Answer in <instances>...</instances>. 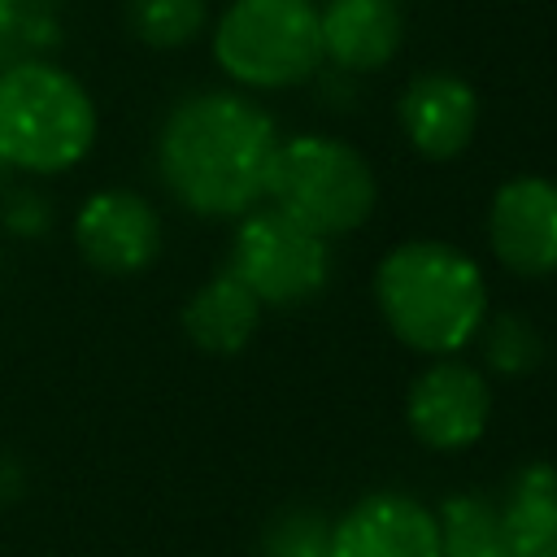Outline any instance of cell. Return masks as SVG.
Returning <instances> with one entry per match:
<instances>
[{
	"label": "cell",
	"mask_w": 557,
	"mask_h": 557,
	"mask_svg": "<svg viewBox=\"0 0 557 557\" xmlns=\"http://www.w3.org/2000/svg\"><path fill=\"white\" fill-rule=\"evenodd\" d=\"M4 226L13 231V235H44L48 231V200L44 196H35V191H17L13 200H9V209H4Z\"/></svg>",
	"instance_id": "20"
},
{
	"label": "cell",
	"mask_w": 557,
	"mask_h": 557,
	"mask_svg": "<svg viewBox=\"0 0 557 557\" xmlns=\"http://www.w3.org/2000/svg\"><path fill=\"white\" fill-rule=\"evenodd\" d=\"M261 557H335V522L313 509H283L261 535Z\"/></svg>",
	"instance_id": "19"
},
{
	"label": "cell",
	"mask_w": 557,
	"mask_h": 557,
	"mask_svg": "<svg viewBox=\"0 0 557 557\" xmlns=\"http://www.w3.org/2000/svg\"><path fill=\"white\" fill-rule=\"evenodd\" d=\"M374 305L387 331L422 352L453 357L487 313L483 270L444 239H405L374 270Z\"/></svg>",
	"instance_id": "2"
},
{
	"label": "cell",
	"mask_w": 557,
	"mask_h": 557,
	"mask_svg": "<svg viewBox=\"0 0 557 557\" xmlns=\"http://www.w3.org/2000/svg\"><path fill=\"white\" fill-rule=\"evenodd\" d=\"M318 35L322 61L348 74H370L396 57L405 39V9L400 0H326L318 9Z\"/></svg>",
	"instance_id": "12"
},
{
	"label": "cell",
	"mask_w": 557,
	"mask_h": 557,
	"mask_svg": "<svg viewBox=\"0 0 557 557\" xmlns=\"http://www.w3.org/2000/svg\"><path fill=\"white\" fill-rule=\"evenodd\" d=\"M17 492H22V466L0 457V500H9V496H17Z\"/></svg>",
	"instance_id": "21"
},
{
	"label": "cell",
	"mask_w": 557,
	"mask_h": 557,
	"mask_svg": "<svg viewBox=\"0 0 557 557\" xmlns=\"http://www.w3.org/2000/svg\"><path fill=\"white\" fill-rule=\"evenodd\" d=\"M213 57L226 78L257 91L313 78L322 65L313 0H231L213 26Z\"/></svg>",
	"instance_id": "5"
},
{
	"label": "cell",
	"mask_w": 557,
	"mask_h": 557,
	"mask_svg": "<svg viewBox=\"0 0 557 557\" xmlns=\"http://www.w3.org/2000/svg\"><path fill=\"white\" fill-rule=\"evenodd\" d=\"M440 557H505L500 544V513L479 492H453L435 509Z\"/></svg>",
	"instance_id": "15"
},
{
	"label": "cell",
	"mask_w": 557,
	"mask_h": 557,
	"mask_svg": "<svg viewBox=\"0 0 557 557\" xmlns=\"http://www.w3.org/2000/svg\"><path fill=\"white\" fill-rule=\"evenodd\" d=\"M261 309L265 305L231 270H222V274L205 278L187 296V305H183V331H187V339L200 352H209V357H235L257 335Z\"/></svg>",
	"instance_id": "13"
},
{
	"label": "cell",
	"mask_w": 557,
	"mask_h": 557,
	"mask_svg": "<svg viewBox=\"0 0 557 557\" xmlns=\"http://www.w3.org/2000/svg\"><path fill=\"white\" fill-rule=\"evenodd\" d=\"M500 513L505 557H557V470L531 461L513 474Z\"/></svg>",
	"instance_id": "14"
},
{
	"label": "cell",
	"mask_w": 557,
	"mask_h": 557,
	"mask_svg": "<svg viewBox=\"0 0 557 557\" xmlns=\"http://www.w3.org/2000/svg\"><path fill=\"white\" fill-rule=\"evenodd\" d=\"M209 22L205 0H126V26L148 48H187Z\"/></svg>",
	"instance_id": "18"
},
{
	"label": "cell",
	"mask_w": 557,
	"mask_h": 557,
	"mask_svg": "<svg viewBox=\"0 0 557 557\" xmlns=\"http://www.w3.org/2000/svg\"><path fill=\"white\" fill-rule=\"evenodd\" d=\"M479 344V357L492 374L500 379H522V374H535L540 361H544V335L540 326L518 313V309H500V313H483L474 339Z\"/></svg>",
	"instance_id": "16"
},
{
	"label": "cell",
	"mask_w": 557,
	"mask_h": 557,
	"mask_svg": "<svg viewBox=\"0 0 557 557\" xmlns=\"http://www.w3.org/2000/svg\"><path fill=\"white\" fill-rule=\"evenodd\" d=\"M492 257L518 278L557 274V183L544 174H513L487 205Z\"/></svg>",
	"instance_id": "8"
},
{
	"label": "cell",
	"mask_w": 557,
	"mask_h": 557,
	"mask_svg": "<svg viewBox=\"0 0 557 557\" xmlns=\"http://www.w3.org/2000/svg\"><path fill=\"white\" fill-rule=\"evenodd\" d=\"M265 200L296 226L335 239L370 222L379 183L370 161L335 135H292L278 139L270 178H265Z\"/></svg>",
	"instance_id": "4"
},
{
	"label": "cell",
	"mask_w": 557,
	"mask_h": 557,
	"mask_svg": "<svg viewBox=\"0 0 557 557\" xmlns=\"http://www.w3.org/2000/svg\"><path fill=\"white\" fill-rule=\"evenodd\" d=\"M96 144V104L87 87L48 57L0 70V165L22 174H61Z\"/></svg>",
	"instance_id": "3"
},
{
	"label": "cell",
	"mask_w": 557,
	"mask_h": 557,
	"mask_svg": "<svg viewBox=\"0 0 557 557\" xmlns=\"http://www.w3.org/2000/svg\"><path fill=\"white\" fill-rule=\"evenodd\" d=\"M0 178H4V165H0Z\"/></svg>",
	"instance_id": "22"
},
{
	"label": "cell",
	"mask_w": 557,
	"mask_h": 557,
	"mask_svg": "<svg viewBox=\"0 0 557 557\" xmlns=\"http://www.w3.org/2000/svg\"><path fill=\"white\" fill-rule=\"evenodd\" d=\"M335 557H440L435 513L405 492H370L335 522Z\"/></svg>",
	"instance_id": "11"
},
{
	"label": "cell",
	"mask_w": 557,
	"mask_h": 557,
	"mask_svg": "<svg viewBox=\"0 0 557 557\" xmlns=\"http://www.w3.org/2000/svg\"><path fill=\"white\" fill-rule=\"evenodd\" d=\"M61 39L57 0H0V70L48 57Z\"/></svg>",
	"instance_id": "17"
},
{
	"label": "cell",
	"mask_w": 557,
	"mask_h": 557,
	"mask_svg": "<svg viewBox=\"0 0 557 557\" xmlns=\"http://www.w3.org/2000/svg\"><path fill=\"white\" fill-rule=\"evenodd\" d=\"M278 148L274 117L239 91L178 100L157 135V170L170 196L200 218H244L265 200Z\"/></svg>",
	"instance_id": "1"
},
{
	"label": "cell",
	"mask_w": 557,
	"mask_h": 557,
	"mask_svg": "<svg viewBox=\"0 0 557 557\" xmlns=\"http://www.w3.org/2000/svg\"><path fill=\"white\" fill-rule=\"evenodd\" d=\"M226 270L261 300V305H305L331 278V248L322 235L296 226L278 209H248L231 239Z\"/></svg>",
	"instance_id": "6"
},
{
	"label": "cell",
	"mask_w": 557,
	"mask_h": 557,
	"mask_svg": "<svg viewBox=\"0 0 557 557\" xmlns=\"http://www.w3.org/2000/svg\"><path fill=\"white\" fill-rule=\"evenodd\" d=\"M396 117L418 157L453 161L470 148V139L479 131V96L461 74L426 70L405 83V91L396 100Z\"/></svg>",
	"instance_id": "10"
},
{
	"label": "cell",
	"mask_w": 557,
	"mask_h": 557,
	"mask_svg": "<svg viewBox=\"0 0 557 557\" xmlns=\"http://www.w3.org/2000/svg\"><path fill=\"white\" fill-rule=\"evenodd\" d=\"M492 418V387L487 374L457 357H435L405 396V422L418 444L435 453L470 448Z\"/></svg>",
	"instance_id": "7"
},
{
	"label": "cell",
	"mask_w": 557,
	"mask_h": 557,
	"mask_svg": "<svg viewBox=\"0 0 557 557\" xmlns=\"http://www.w3.org/2000/svg\"><path fill=\"white\" fill-rule=\"evenodd\" d=\"M74 244L78 257L113 278L139 274L161 252V218L157 209L126 187H104L83 200L74 213Z\"/></svg>",
	"instance_id": "9"
}]
</instances>
